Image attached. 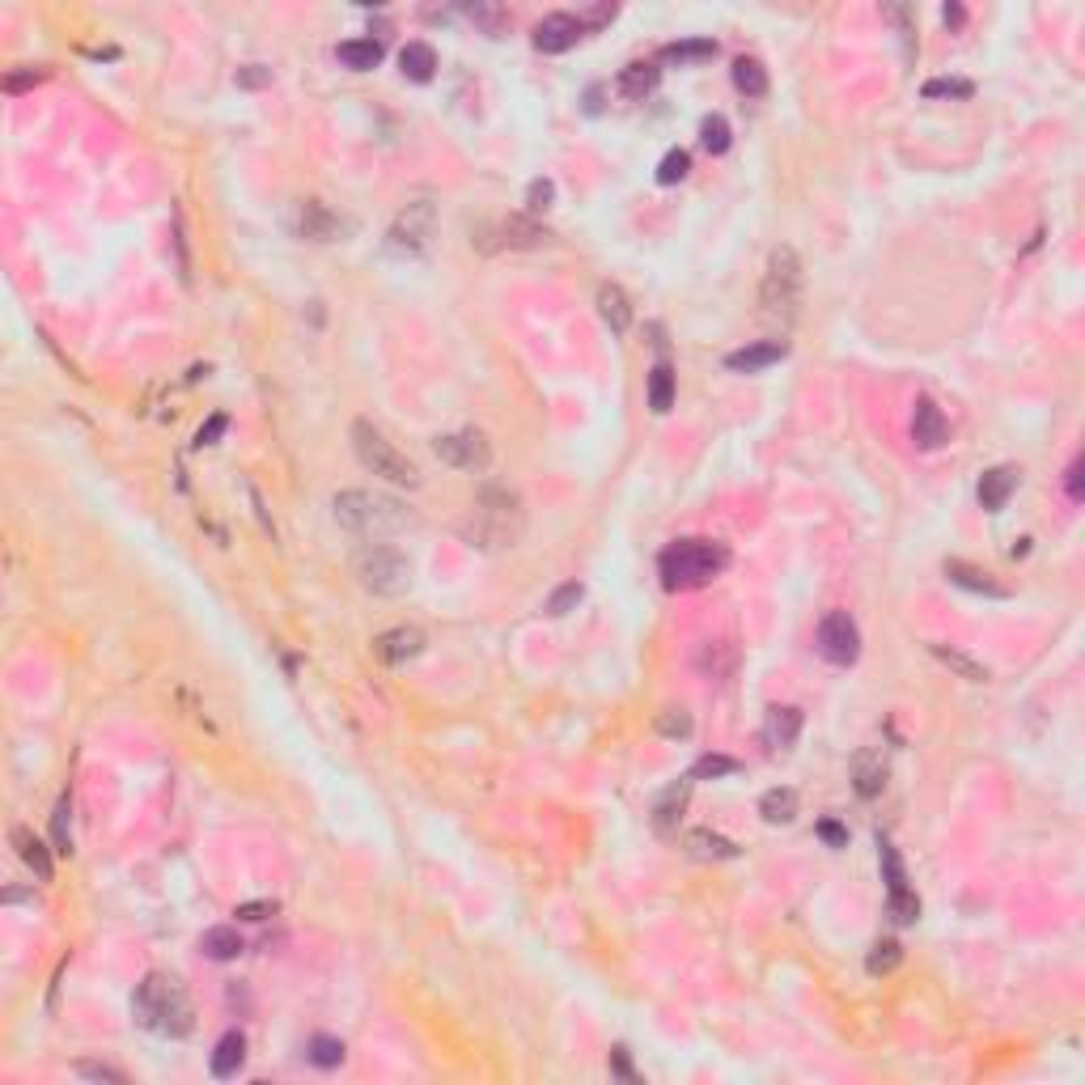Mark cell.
<instances>
[{
  "mask_svg": "<svg viewBox=\"0 0 1085 1085\" xmlns=\"http://www.w3.org/2000/svg\"><path fill=\"white\" fill-rule=\"evenodd\" d=\"M458 535L479 551H505L526 535V509L522 496L505 484H484L475 492L467 518L458 522Z\"/></svg>",
  "mask_w": 1085,
  "mask_h": 1085,
  "instance_id": "6da1fadb",
  "label": "cell"
},
{
  "mask_svg": "<svg viewBox=\"0 0 1085 1085\" xmlns=\"http://www.w3.org/2000/svg\"><path fill=\"white\" fill-rule=\"evenodd\" d=\"M132 1018L145 1030H153V1035L183 1039L195 1026V1009H191L187 988L174 980V975L153 971V975H145V984H140L136 996H132Z\"/></svg>",
  "mask_w": 1085,
  "mask_h": 1085,
  "instance_id": "7a4b0ae2",
  "label": "cell"
},
{
  "mask_svg": "<svg viewBox=\"0 0 1085 1085\" xmlns=\"http://www.w3.org/2000/svg\"><path fill=\"white\" fill-rule=\"evenodd\" d=\"M335 522L348 526L352 535H361V539H390V535L412 526V513H407L403 501H395V496H386V492L348 488L335 496Z\"/></svg>",
  "mask_w": 1085,
  "mask_h": 1085,
  "instance_id": "3957f363",
  "label": "cell"
},
{
  "mask_svg": "<svg viewBox=\"0 0 1085 1085\" xmlns=\"http://www.w3.org/2000/svg\"><path fill=\"white\" fill-rule=\"evenodd\" d=\"M725 568H729V547L713 539H679L657 560V573H662L666 590H700V585L717 581Z\"/></svg>",
  "mask_w": 1085,
  "mask_h": 1085,
  "instance_id": "277c9868",
  "label": "cell"
},
{
  "mask_svg": "<svg viewBox=\"0 0 1085 1085\" xmlns=\"http://www.w3.org/2000/svg\"><path fill=\"white\" fill-rule=\"evenodd\" d=\"M352 450H357L361 467L373 471V475H382L386 484H395V488H420V467L395 446V441H386L369 420L352 424Z\"/></svg>",
  "mask_w": 1085,
  "mask_h": 1085,
  "instance_id": "5b68a950",
  "label": "cell"
},
{
  "mask_svg": "<svg viewBox=\"0 0 1085 1085\" xmlns=\"http://www.w3.org/2000/svg\"><path fill=\"white\" fill-rule=\"evenodd\" d=\"M352 573H357V581L378 598H399V594L412 590V560L390 543L361 547L357 560H352Z\"/></svg>",
  "mask_w": 1085,
  "mask_h": 1085,
  "instance_id": "8992f818",
  "label": "cell"
},
{
  "mask_svg": "<svg viewBox=\"0 0 1085 1085\" xmlns=\"http://www.w3.org/2000/svg\"><path fill=\"white\" fill-rule=\"evenodd\" d=\"M759 306L768 318H780V323H793L797 306H802V259H797L793 246H776L768 259V276H763V293Z\"/></svg>",
  "mask_w": 1085,
  "mask_h": 1085,
  "instance_id": "52a82bcc",
  "label": "cell"
},
{
  "mask_svg": "<svg viewBox=\"0 0 1085 1085\" xmlns=\"http://www.w3.org/2000/svg\"><path fill=\"white\" fill-rule=\"evenodd\" d=\"M433 234H437V212H433V204L429 200H416V204H407L399 217H395V225H390V234H386V246L395 255H420L424 246L433 242Z\"/></svg>",
  "mask_w": 1085,
  "mask_h": 1085,
  "instance_id": "ba28073f",
  "label": "cell"
},
{
  "mask_svg": "<svg viewBox=\"0 0 1085 1085\" xmlns=\"http://www.w3.org/2000/svg\"><path fill=\"white\" fill-rule=\"evenodd\" d=\"M433 454L454 471H488L492 467V441L479 429H458V433H441L433 437Z\"/></svg>",
  "mask_w": 1085,
  "mask_h": 1085,
  "instance_id": "9c48e42d",
  "label": "cell"
},
{
  "mask_svg": "<svg viewBox=\"0 0 1085 1085\" xmlns=\"http://www.w3.org/2000/svg\"><path fill=\"white\" fill-rule=\"evenodd\" d=\"M814 640H818L823 662H831V666H852L861 657V632H857V624H852L848 611H831L823 624H818Z\"/></svg>",
  "mask_w": 1085,
  "mask_h": 1085,
  "instance_id": "30bf717a",
  "label": "cell"
},
{
  "mask_svg": "<svg viewBox=\"0 0 1085 1085\" xmlns=\"http://www.w3.org/2000/svg\"><path fill=\"white\" fill-rule=\"evenodd\" d=\"M882 874H886V899H891V916L899 924H912L920 916V899L916 891L907 886V869L899 861V848H891L882 840Z\"/></svg>",
  "mask_w": 1085,
  "mask_h": 1085,
  "instance_id": "8fae6325",
  "label": "cell"
},
{
  "mask_svg": "<svg viewBox=\"0 0 1085 1085\" xmlns=\"http://www.w3.org/2000/svg\"><path fill=\"white\" fill-rule=\"evenodd\" d=\"M581 34H585L581 17H573V13H547L543 22L535 26V47L543 51V56H560V51L581 43Z\"/></svg>",
  "mask_w": 1085,
  "mask_h": 1085,
  "instance_id": "7c38bea8",
  "label": "cell"
},
{
  "mask_svg": "<svg viewBox=\"0 0 1085 1085\" xmlns=\"http://www.w3.org/2000/svg\"><path fill=\"white\" fill-rule=\"evenodd\" d=\"M785 357H789V340H755V344H746L738 352H729L725 369H734V373H759V369H768V365L785 361Z\"/></svg>",
  "mask_w": 1085,
  "mask_h": 1085,
  "instance_id": "4fadbf2b",
  "label": "cell"
},
{
  "mask_svg": "<svg viewBox=\"0 0 1085 1085\" xmlns=\"http://www.w3.org/2000/svg\"><path fill=\"white\" fill-rule=\"evenodd\" d=\"M852 789H857L865 802L886 789V759L878 746H861V751L852 755Z\"/></svg>",
  "mask_w": 1085,
  "mask_h": 1085,
  "instance_id": "5bb4252c",
  "label": "cell"
},
{
  "mask_svg": "<svg viewBox=\"0 0 1085 1085\" xmlns=\"http://www.w3.org/2000/svg\"><path fill=\"white\" fill-rule=\"evenodd\" d=\"M912 437H916V446H920V450H937V446H946L950 424H946V416H941V407H937L933 399H916V412H912Z\"/></svg>",
  "mask_w": 1085,
  "mask_h": 1085,
  "instance_id": "9a60e30c",
  "label": "cell"
},
{
  "mask_svg": "<svg viewBox=\"0 0 1085 1085\" xmlns=\"http://www.w3.org/2000/svg\"><path fill=\"white\" fill-rule=\"evenodd\" d=\"M420 649H424V632L420 628H390V632H382L378 640H373V653H378L386 666L412 662Z\"/></svg>",
  "mask_w": 1085,
  "mask_h": 1085,
  "instance_id": "2e32d148",
  "label": "cell"
},
{
  "mask_svg": "<svg viewBox=\"0 0 1085 1085\" xmlns=\"http://www.w3.org/2000/svg\"><path fill=\"white\" fill-rule=\"evenodd\" d=\"M946 577H950V585H958V590H971V594H984V598H1009V590L1001 581H996L992 573H984V568L967 564V560H946Z\"/></svg>",
  "mask_w": 1085,
  "mask_h": 1085,
  "instance_id": "e0dca14e",
  "label": "cell"
},
{
  "mask_svg": "<svg viewBox=\"0 0 1085 1085\" xmlns=\"http://www.w3.org/2000/svg\"><path fill=\"white\" fill-rule=\"evenodd\" d=\"M797 734H802V708H768V721H763V742L772 746V751H789V746L797 742Z\"/></svg>",
  "mask_w": 1085,
  "mask_h": 1085,
  "instance_id": "ac0fdd59",
  "label": "cell"
},
{
  "mask_svg": "<svg viewBox=\"0 0 1085 1085\" xmlns=\"http://www.w3.org/2000/svg\"><path fill=\"white\" fill-rule=\"evenodd\" d=\"M598 314L611 327V335H628L632 327V297L619 284H598Z\"/></svg>",
  "mask_w": 1085,
  "mask_h": 1085,
  "instance_id": "d6986e66",
  "label": "cell"
},
{
  "mask_svg": "<svg viewBox=\"0 0 1085 1085\" xmlns=\"http://www.w3.org/2000/svg\"><path fill=\"white\" fill-rule=\"evenodd\" d=\"M687 797H691V776L687 780H674V785L653 802V827L662 831V835H670L674 827H679V818L687 810Z\"/></svg>",
  "mask_w": 1085,
  "mask_h": 1085,
  "instance_id": "ffe728a7",
  "label": "cell"
},
{
  "mask_svg": "<svg viewBox=\"0 0 1085 1085\" xmlns=\"http://www.w3.org/2000/svg\"><path fill=\"white\" fill-rule=\"evenodd\" d=\"M1013 488H1018V467H992V471H984V475H980V505H984L988 513L1005 509L1009 496H1013Z\"/></svg>",
  "mask_w": 1085,
  "mask_h": 1085,
  "instance_id": "44dd1931",
  "label": "cell"
},
{
  "mask_svg": "<svg viewBox=\"0 0 1085 1085\" xmlns=\"http://www.w3.org/2000/svg\"><path fill=\"white\" fill-rule=\"evenodd\" d=\"M551 242V229H543L530 217H505L501 221V246H513V251H535V246Z\"/></svg>",
  "mask_w": 1085,
  "mask_h": 1085,
  "instance_id": "7402d4cb",
  "label": "cell"
},
{
  "mask_svg": "<svg viewBox=\"0 0 1085 1085\" xmlns=\"http://www.w3.org/2000/svg\"><path fill=\"white\" fill-rule=\"evenodd\" d=\"M297 229H301V238H310V242H331L340 234V221H335V212H327L318 200H306L297 208Z\"/></svg>",
  "mask_w": 1085,
  "mask_h": 1085,
  "instance_id": "603a6c76",
  "label": "cell"
},
{
  "mask_svg": "<svg viewBox=\"0 0 1085 1085\" xmlns=\"http://www.w3.org/2000/svg\"><path fill=\"white\" fill-rule=\"evenodd\" d=\"M687 852L691 857H700V861H734L738 844L725 840V835H717V831H708V827H696V831H687Z\"/></svg>",
  "mask_w": 1085,
  "mask_h": 1085,
  "instance_id": "cb8c5ba5",
  "label": "cell"
},
{
  "mask_svg": "<svg viewBox=\"0 0 1085 1085\" xmlns=\"http://www.w3.org/2000/svg\"><path fill=\"white\" fill-rule=\"evenodd\" d=\"M242 1064H246V1035L229 1030V1035L217 1039V1052H212V1077H238Z\"/></svg>",
  "mask_w": 1085,
  "mask_h": 1085,
  "instance_id": "d4e9b609",
  "label": "cell"
},
{
  "mask_svg": "<svg viewBox=\"0 0 1085 1085\" xmlns=\"http://www.w3.org/2000/svg\"><path fill=\"white\" fill-rule=\"evenodd\" d=\"M335 56H340V64L352 68V73H369V68L382 64L386 47H382V39H348V43H340Z\"/></svg>",
  "mask_w": 1085,
  "mask_h": 1085,
  "instance_id": "484cf974",
  "label": "cell"
},
{
  "mask_svg": "<svg viewBox=\"0 0 1085 1085\" xmlns=\"http://www.w3.org/2000/svg\"><path fill=\"white\" fill-rule=\"evenodd\" d=\"M399 68H403V77L407 81H433V73H437V51L429 47V43H407L403 51H399Z\"/></svg>",
  "mask_w": 1085,
  "mask_h": 1085,
  "instance_id": "4316f807",
  "label": "cell"
},
{
  "mask_svg": "<svg viewBox=\"0 0 1085 1085\" xmlns=\"http://www.w3.org/2000/svg\"><path fill=\"white\" fill-rule=\"evenodd\" d=\"M13 848H17V857L34 869V878L51 882V852L43 848V840H34L26 827H13Z\"/></svg>",
  "mask_w": 1085,
  "mask_h": 1085,
  "instance_id": "83f0119b",
  "label": "cell"
},
{
  "mask_svg": "<svg viewBox=\"0 0 1085 1085\" xmlns=\"http://www.w3.org/2000/svg\"><path fill=\"white\" fill-rule=\"evenodd\" d=\"M200 950L212 958V963H229V958H238L246 950V941L238 937V929H229V924H217V929H208L200 937Z\"/></svg>",
  "mask_w": 1085,
  "mask_h": 1085,
  "instance_id": "f1b7e54d",
  "label": "cell"
},
{
  "mask_svg": "<svg viewBox=\"0 0 1085 1085\" xmlns=\"http://www.w3.org/2000/svg\"><path fill=\"white\" fill-rule=\"evenodd\" d=\"M657 81H662V68H657V64H628L624 73H619V94L640 102L645 94L657 90Z\"/></svg>",
  "mask_w": 1085,
  "mask_h": 1085,
  "instance_id": "f546056e",
  "label": "cell"
},
{
  "mask_svg": "<svg viewBox=\"0 0 1085 1085\" xmlns=\"http://www.w3.org/2000/svg\"><path fill=\"white\" fill-rule=\"evenodd\" d=\"M759 814H763V823H772V827H785L797 818V793L793 789H768L759 797Z\"/></svg>",
  "mask_w": 1085,
  "mask_h": 1085,
  "instance_id": "4dcf8cb0",
  "label": "cell"
},
{
  "mask_svg": "<svg viewBox=\"0 0 1085 1085\" xmlns=\"http://www.w3.org/2000/svg\"><path fill=\"white\" fill-rule=\"evenodd\" d=\"M649 407L657 416H666L674 407V369H670V361H657L649 369Z\"/></svg>",
  "mask_w": 1085,
  "mask_h": 1085,
  "instance_id": "1f68e13d",
  "label": "cell"
},
{
  "mask_svg": "<svg viewBox=\"0 0 1085 1085\" xmlns=\"http://www.w3.org/2000/svg\"><path fill=\"white\" fill-rule=\"evenodd\" d=\"M734 85L746 98H763L768 94V68H763L755 56H738L734 60Z\"/></svg>",
  "mask_w": 1085,
  "mask_h": 1085,
  "instance_id": "d6a6232c",
  "label": "cell"
},
{
  "mask_svg": "<svg viewBox=\"0 0 1085 1085\" xmlns=\"http://www.w3.org/2000/svg\"><path fill=\"white\" fill-rule=\"evenodd\" d=\"M933 657H937V662H946L954 674H963L967 683H988V666H980V662H975V657H967V653H958V649H950V645H933Z\"/></svg>",
  "mask_w": 1085,
  "mask_h": 1085,
  "instance_id": "836d02e7",
  "label": "cell"
},
{
  "mask_svg": "<svg viewBox=\"0 0 1085 1085\" xmlns=\"http://www.w3.org/2000/svg\"><path fill=\"white\" fill-rule=\"evenodd\" d=\"M713 56H717L713 39H687V43H670L662 51L666 64H700V60H713Z\"/></svg>",
  "mask_w": 1085,
  "mask_h": 1085,
  "instance_id": "e575fe53",
  "label": "cell"
},
{
  "mask_svg": "<svg viewBox=\"0 0 1085 1085\" xmlns=\"http://www.w3.org/2000/svg\"><path fill=\"white\" fill-rule=\"evenodd\" d=\"M467 17L484 34H492V39H501V34L509 30V9L505 5H488V0L484 5H467Z\"/></svg>",
  "mask_w": 1085,
  "mask_h": 1085,
  "instance_id": "d590c367",
  "label": "cell"
},
{
  "mask_svg": "<svg viewBox=\"0 0 1085 1085\" xmlns=\"http://www.w3.org/2000/svg\"><path fill=\"white\" fill-rule=\"evenodd\" d=\"M899 963H903V946H899V941L886 937V941H878V946L869 950V958H865V971H869V975H891Z\"/></svg>",
  "mask_w": 1085,
  "mask_h": 1085,
  "instance_id": "8d00e7d4",
  "label": "cell"
},
{
  "mask_svg": "<svg viewBox=\"0 0 1085 1085\" xmlns=\"http://www.w3.org/2000/svg\"><path fill=\"white\" fill-rule=\"evenodd\" d=\"M729 140H734V128H729L725 115H708V119L700 123V145H704L708 153H725Z\"/></svg>",
  "mask_w": 1085,
  "mask_h": 1085,
  "instance_id": "74e56055",
  "label": "cell"
},
{
  "mask_svg": "<svg viewBox=\"0 0 1085 1085\" xmlns=\"http://www.w3.org/2000/svg\"><path fill=\"white\" fill-rule=\"evenodd\" d=\"M687 170H691L687 149H670L662 162H657V183H662V187H674V183L687 179Z\"/></svg>",
  "mask_w": 1085,
  "mask_h": 1085,
  "instance_id": "f35d334b",
  "label": "cell"
},
{
  "mask_svg": "<svg viewBox=\"0 0 1085 1085\" xmlns=\"http://www.w3.org/2000/svg\"><path fill=\"white\" fill-rule=\"evenodd\" d=\"M581 598H585V585H581V581H564L560 590L547 598V615L564 619L568 611H577V607H581Z\"/></svg>",
  "mask_w": 1085,
  "mask_h": 1085,
  "instance_id": "ab89813d",
  "label": "cell"
},
{
  "mask_svg": "<svg viewBox=\"0 0 1085 1085\" xmlns=\"http://www.w3.org/2000/svg\"><path fill=\"white\" fill-rule=\"evenodd\" d=\"M310 1060L318 1064V1069H340L344 1064V1043L331 1039V1035H318V1039H310Z\"/></svg>",
  "mask_w": 1085,
  "mask_h": 1085,
  "instance_id": "60d3db41",
  "label": "cell"
},
{
  "mask_svg": "<svg viewBox=\"0 0 1085 1085\" xmlns=\"http://www.w3.org/2000/svg\"><path fill=\"white\" fill-rule=\"evenodd\" d=\"M734 772H738V759L704 755V759H696V768H691V780H717V776H734Z\"/></svg>",
  "mask_w": 1085,
  "mask_h": 1085,
  "instance_id": "b9f144b4",
  "label": "cell"
},
{
  "mask_svg": "<svg viewBox=\"0 0 1085 1085\" xmlns=\"http://www.w3.org/2000/svg\"><path fill=\"white\" fill-rule=\"evenodd\" d=\"M39 81H47V68L43 64H26V68H13L5 73V94H22V90H34Z\"/></svg>",
  "mask_w": 1085,
  "mask_h": 1085,
  "instance_id": "7bdbcfd3",
  "label": "cell"
},
{
  "mask_svg": "<svg viewBox=\"0 0 1085 1085\" xmlns=\"http://www.w3.org/2000/svg\"><path fill=\"white\" fill-rule=\"evenodd\" d=\"M68 814H73V806H68V797H60V802H56V814H51V840H56V852H73V835H68Z\"/></svg>",
  "mask_w": 1085,
  "mask_h": 1085,
  "instance_id": "ee69618b",
  "label": "cell"
},
{
  "mask_svg": "<svg viewBox=\"0 0 1085 1085\" xmlns=\"http://www.w3.org/2000/svg\"><path fill=\"white\" fill-rule=\"evenodd\" d=\"M975 85L971 81H954V77H941V81H929L924 85V98H971Z\"/></svg>",
  "mask_w": 1085,
  "mask_h": 1085,
  "instance_id": "f6af8a7d",
  "label": "cell"
},
{
  "mask_svg": "<svg viewBox=\"0 0 1085 1085\" xmlns=\"http://www.w3.org/2000/svg\"><path fill=\"white\" fill-rule=\"evenodd\" d=\"M551 204H556V183L551 179H535L526 187V208L530 212H547Z\"/></svg>",
  "mask_w": 1085,
  "mask_h": 1085,
  "instance_id": "bcb514c9",
  "label": "cell"
},
{
  "mask_svg": "<svg viewBox=\"0 0 1085 1085\" xmlns=\"http://www.w3.org/2000/svg\"><path fill=\"white\" fill-rule=\"evenodd\" d=\"M657 729H662V738H687L691 734V717L683 713V708H666V713L657 717Z\"/></svg>",
  "mask_w": 1085,
  "mask_h": 1085,
  "instance_id": "7dc6e473",
  "label": "cell"
},
{
  "mask_svg": "<svg viewBox=\"0 0 1085 1085\" xmlns=\"http://www.w3.org/2000/svg\"><path fill=\"white\" fill-rule=\"evenodd\" d=\"M234 916H238V920H268V916H276V899H255V903H238V907H234Z\"/></svg>",
  "mask_w": 1085,
  "mask_h": 1085,
  "instance_id": "c3c4849f",
  "label": "cell"
},
{
  "mask_svg": "<svg viewBox=\"0 0 1085 1085\" xmlns=\"http://www.w3.org/2000/svg\"><path fill=\"white\" fill-rule=\"evenodd\" d=\"M77 1073L81 1077H90V1081H111V1085H123V1073L111 1069V1064H90V1060H81L77 1064Z\"/></svg>",
  "mask_w": 1085,
  "mask_h": 1085,
  "instance_id": "681fc988",
  "label": "cell"
},
{
  "mask_svg": "<svg viewBox=\"0 0 1085 1085\" xmlns=\"http://www.w3.org/2000/svg\"><path fill=\"white\" fill-rule=\"evenodd\" d=\"M225 429H229V420H225V416H212V420L204 424V429L195 433V446H217V437H221Z\"/></svg>",
  "mask_w": 1085,
  "mask_h": 1085,
  "instance_id": "f907efd6",
  "label": "cell"
},
{
  "mask_svg": "<svg viewBox=\"0 0 1085 1085\" xmlns=\"http://www.w3.org/2000/svg\"><path fill=\"white\" fill-rule=\"evenodd\" d=\"M272 81V68H263V64H246V68H238V85H268Z\"/></svg>",
  "mask_w": 1085,
  "mask_h": 1085,
  "instance_id": "816d5d0a",
  "label": "cell"
},
{
  "mask_svg": "<svg viewBox=\"0 0 1085 1085\" xmlns=\"http://www.w3.org/2000/svg\"><path fill=\"white\" fill-rule=\"evenodd\" d=\"M615 13H619L615 5H598V9H590V13H585V17H581V26H585V30H590V26H607V22H611V17H615Z\"/></svg>",
  "mask_w": 1085,
  "mask_h": 1085,
  "instance_id": "f5cc1de1",
  "label": "cell"
},
{
  "mask_svg": "<svg viewBox=\"0 0 1085 1085\" xmlns=\"http://www.w3.org/2000/svg\"><path fill=\"white\" fill-rule=\"evenodd\" d=\"M818 835H823L831 848H844V844H848V831H844L840 823H823V827H818Z\"/></svg>",
  "mask_w": 1085,
  "mask_h": 1085,
  "instance_id": "db71d44e",
  "label": "cell"
},
{
  "mask_svg": "<svg viewBox=\"0 0 1085 1085\" xmlns=\"http://www.w3.org/2000/svg\"><path fill=\"white\" fill-rule=\"evenodd\" d=\"M1081 475H1085V458H1073L1069 479H1064V484H1069V496H1073V501H1081Z\"/></svg>",
  "mask_w": 1085,
  "mask_h": 1085,
  "instance_id": "11a10c76",
  "label": "cell"
},
{
  "mask_svg": "<svg viewBox=\"0 0 1085 1085\" xmlns=\"http://www.w3.org/2000/svg\"><path fill=\"white\" fill-rule=\"evenodd\" d=\"M611 1069H615L619 1077H624V1081H636V1073H632V1064H628V1052H624V1047H615V1052H611Z\"/></svg>",
  "mask_w": 1085,
  "mask_h": 1085,
  "instance_id": "9f6ffc18",
  "label": "cell"
},
{
  "mask_svg": "<svg viewBox=\"0 0 1085 1085\" xmlns=\"http://www.w3.org/2000/svg\"><path fill=\"white\" fill-rule=\"evenodd\" d=\"M963 22H967V13L958 5H946V26H963Z\"/></svg>",
  "mask_w": 1085,
  "mask_h": 1085,
  "instance_id": "6f0895ef",
  "label": "cell"
}]
</instances>
